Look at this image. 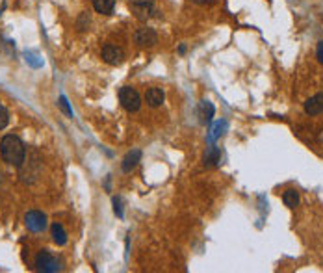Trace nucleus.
Instances as JSON below:
<instances>
[{"instance_id":"obj_19","label":"nucleus","mask_w":323,"mask_h":273,"mask_svg":"<svg viewBox=\"0 0 323 273\" xmlns=\"http://www.w3.org/2000/svg\"><path fill=\"white\" fill-rule=\"evenodd\" d=\"M60 106H62V110H63V112H65V114H67V116H69V117H73V112H71V110H69V104H67V101H65V97H62V99H60Z\"/></svg>"},{"instance_id":"obj_16","label":"nucleus","mask_w":323,"mask_h":273,"mask_svg":"<svg viewBox=\"0 0 323 273\" xmlns=\"http://www.w3.org/2000/svg\"><path fill=\"white\" fill-rule=\"evenodd\" d=\"M225 126H227V123H225V121H219V123H216V126L212 128L210 139H216V137L221 136V134H223V130H225Z\"/></svg>"},{"instance_id":"obj_7","label":"nucleus","mask_w":323,"mask_h":273,"mask_svg":"<svg viewBox=\"0 0 323 273\" xmlns=\"http://www.w3.org/2000/svg\"><path fill=\"white\" fill-rule=\"evenodd\" d=\"M24 223H26V227L30 229L32 232H43L47 229V218H45V214L37 210H30L26 216H24Z\"/></svg>"},{"instance_id":"obj_12","label":"nucleus","mask_w":323,"mask_h":273,"mask_svg":"<svg viewBox=\"0 0 323 273\" xmlns=\"http://www.w3.org/2000/svg\"><path fill=\"white\" fill-rule=\"evenodd\" d=\"M51 234H52V242L56 245H65L67 243V232L60 223H54L51 227Z\"/></svg>"},{"instance_id":"obj_14","label":"nucleus","mask_w":323,"mask_h":273,"mask_svg":"<svg viewBox=\"0 0 323 273\" xmlns=\"http://www.w3.org/2000/svg\"><path fill=\"white\" fill-rule=\"evenodd\" d=\"M219 160H221V153H219V149L216 145H212L206 151V154H204V166L206 168H214V166H218Z\"/></svg>"},{"instance_id":"obj_3","label":"nucleus","mask_w":323,"mask_h":273,"mask_svg":"<svg viewBox=\"0 0 323 273\" xmlns=\"http://www.w3.org/2000/svg\"><path fill=\"white\" fill-rule=\"evenodd\" d=\"M35 270L43 273L62 272V262H60L56 256H52L47 249H43V251H39L37 256H35Z\"/></svg>"},{"instance_id":"obj_15","label":"nucleus","mask_w":323,"mask_h":273,"mask_svg":"<svg viewBox=\"0 0 323 273\" xmlns=\"http://www.w3.org/2000/svg\"><path fill=\"white\" fill-rule=\"evenodd\" d=\"M282 201H284V205L288 208H295L299 205V191L297 189H286L282 193Z\"/></svg>"},{"instance_id":"obj_20","label":"nucleus","mask_w":323,"mask_h":273,"mask_svg":"<svg viewBox=\"0 0 323 273\" xmlns=\"http://www.w3.org/2000/svg\"><path fill=\"white\" fill-rule=\"evenodd\" d=\"M316 58H318V62L323 63V41L318 43V49H316Z\"/></svg>"},{"instance_id":"obj_11","label":"nucleus","mask_w":323,"mask_h":273,"mask_svg":"<svg viewBox=\"0 0 323 273\" xmlns=\"http://www.w3.org/2000/svg\"><path fill=\"white\" fill-rule=\"evenodd\" d=\"M214 114H216V110H214V106H212V102H208V101H203L201 104H199V116H201V121L203 123H212V117H214Z\"/></svg>"},{"instance_id":"obj_21","label":"nucleus","mask_w":323,"mask_h":273,"mask_svg":"<svg viewBox=\"0 0 323 273\" xmlns=\"http://www.w3.org/2000/svg\"><path fill=\"white\" fill-rule=\"evenodd\" d=\"M114 210H115V214L119 216V218H123V208H121V201L119 199H114Z\"/></svg>"},{"instance_id":"obj_10","label":"nucleus","mask_w":323,"mask_h":273,"mask_svg":"<svg viewBox=\"0 0 323 273\" xmlns=\"http://www.w3.org/2000/svg\"><path fill=\"white\" fill-rule=\"evenodd\" d=\"M139 160H141V153H139L137 149H136V151H130L125 156V160H123V171H125V173H130V171L137 166Z\"/></svg>"},{"instance_id":"obj_6","label":"nucleus","mask_w":323,"mask_h":273,"mask_svg":"<svg viewBox=\"0 0 323 273\" xmlns=\"http://www.w3.org/2000/svg\"><path fill=\"white\" fill-rule=\"evenodd\" d=\"M130 10L137 19H147L154 13V0H128Z\"/></svg>"},{"instance_id":"obj_8","label":"nucleus","mask_w":323,"mask_h":273,"mask_svg":"<svg viewBox=\"0 0 323 273\" xmlns=\"http://www.w3.org/2000/svg\"><path fill=\"white\" fill-rule=\"evenodd\" d=\"M164 101H166V93H164V89H160V87H149L145 93V102L151 108H158V106L164 104Z\"/></svg>"},{"instance_id":"obj_2","label":"nucleus","mask_w":323,"mask_h":273,"mask_svg":"<svg viewBox=\"0 0 323 273\" xmlns=\"http://www.w3.org/2000/svg\"><path fill=\"white\" fill-rule=\"evenodd\" d=\"M119 102L121 106L125 108L126 112H137L139 110V106H141V97L139 93L136 91L132 85H123L121 89H119Z\"/></svg>"},{"instance_id":"obj_1","label":"nucleus","mask_w":323,"mask_h":273,"mask_svg":"<svg viewBox=\"0 0 323 273\" xmlns=\"http://www.w3.org/2000/svg\"><path fill=\"white\" fill-rule=\"evenodd\" d=\"M0 156L2 160L13 166V168H22L24 160H26V149L24 143L17 136H4L0 139Z\"/></svg>"},{"instance_id":"obj_5","label":"nucleus","mask_w":323,"mask_h":273,"mask_svg":"<svg viewBox=\"0 0 323 273\" xmlns=\"http://www.w3.org/2000/svg\"><path fill=\"white\" fill-rule=\"evenodd\" d=\"M134 41L139 47H154L158 43V34L149 26H141L134 32Z\"/></svg>"},{"instance_id":"obj_4","label":"nucleus","mask_w":323,"mask_h":273,"mask_svg":"<svg viewBox=\"0 0 323 273\" xmlns=\"http://www.w3.org/2000/svg\"><path fill=\"white\" fill-rule=\"evenodd\" d=\"M101 58L108 65H121V63L125 62V52H123L121 47L112 45V43H106L104 47H102V51H101Z\"/></svg>"},{"instance_id":"obj_17","label":"nucleus","mask_w":323,"mask_h":273,"mask_svg":"<svg viewBox=\"0 0 323 273\" xmlns=\"http://www.w3.org/2000/svg\"><path fill=\"white\" fill-rule=\"evenodd\" d=\"M8 123H10V112H8L4 106H0V130L6 128Z\"/></svg>"},{"instance_id":"obj_13","label":"nucleus","mask_w":323,"mask_h":273,"mask_svg":"<svg viewBox=\"0 0 323 273\" xmlns=\"http://www.w3.org/2000/svg\"><path fill=\"white\" fill-rule=\"evenodd\" d=\"M93 8L101 15H110L115 8V0H93Z\"/></svg>"},{"instance_id":"obj_18","label":"nucleus","mask_w":323,"mask_h":273,"mask_svg":"<svg viewBox=\"0 0 323 273\" xmlns=\"http://www.w3.org/2000/svg\"><path fill=\"white\" fill-rule=\"evenodd\" d=\"M76 26H78V30L80 32L85 30V28L89 26V17H87V13H82V15H80V19H78V22H76Z\"/></svg>"},{"instance_id":"obj_9","label":"nucleus","mask_w":323,"mask_h":273,"mask_svg":"<svg viewBox=\"0 0 323 273\" xmlns=\"http://www.w3.org/2000/svg\"><path fill=\"white\" fill-rule=\"evenodd\" d=\"M305 112L308 116H318V114H323V93H318L310 97L306 102H305Z\"/></svg>"}]
</instances>
